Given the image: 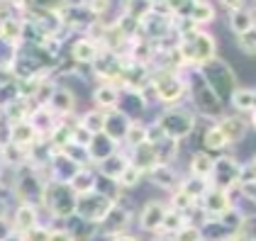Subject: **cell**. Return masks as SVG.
<instances>
[{
  "mask_svg": "<svg viewBox=\"0 0 256 241\" xmlns=\"http://www.w3.org/2000/svg\"><path fill=\"white\" fill-rule=\"evenodd\" d=\"M186 83H188V105L193 107L200 120L217 122L222 115H227V105L212 93V88L208 85L205 76L200 73V68H186L183 71Z\"/></svg>",
  "mask_w": 256,
  "mask_h": 241,
  "instance_id": "obj_1",
  "label": "cell"
},
{
  "mask_svg": "<svg viewBox=\"0 0 256 241\" xmlns=\"http://www.w3.org/2000/svg\"><path fill=\"white\" fill-rule=\"evenodd\" d=\"M178 49H180L186 63L193 68H202L220 56V41L208 29H190V32L180 34Z\"/></svg>",
  "mask_w": 256,
  "mask_h": 241,
  "instance_id": "obj_2",
  "label": "cell"
},
{
  "mask_svg": "<svg viewBox=\"0 0 256 241\" xmlns=\"http://www.w3.org/2000/svg\"><path fill=\"white\" fill-rule=\"evenodd\" d=\"M156 122L161 124L164 134L174 141H186L190 139L198 132V124H200V117L193 112L190 105H180V107H168V110H161L156 115Z\"/></svg>",
  "mask_w": 256,
  "mask_h": 241,
  "instance_id": "obj_3",
  "label": "cell"
},
{
  "mask_svg": "<svg viewBox=\"0 0 256 241\" xmlns=\"http://www.w3.org/2000/svg\"><path fill=\"white\" fill-rule=\"evenodd\" d=\"M152 85L156 93V102L161 110L188 105V83L183 73L176 71H152Z\"/></svg>",
  "mask_w": 256,
  "mask_h": 241,
  "instance_id": "obj_4",
  "label": "cell"
},
{
  "mask_svg": "<svg viewBox=\"0 0 256 241\" xmlns=\"http://www.w3.org/2000/svg\"><path fill=\"white\" fill-rule=\"evenodd\" d=\"M200 73L205 76L208 85L212 88V93H215L217 98L224 102V105H230L234 90L239 88V73H236L234 66H232L230 61H224L222 56H217V59L210 61L208 66H202Z\"/></svg>",
  "mask_w": 256,
  "mask_h": 241,
  "instance_id": "obj_5",
  "label": "cell"
},
{
  "mask_svg": "<svg viewBox=\"0 0 256 241\" xmlns=\"http://www.w3.org/2000/svg\"><path fill=\"white\" fill-rule=\"evenodd\" d=\"M137 222V207L132 205V193H124L115 205L112 210L108 212V217L98 224V237L100 239H112L118 234H124L134 227Z\"/></svg>",
  "mask_w": 256,
  "mask_h": 241,
  "instance_id": "obj_6",
  "label": "cell"
},
{
  "mask_svg": "<svg viewBox=\"0 0 256 241\" xmlns=\"http://www.w3.org/2000/svg\"><path fill=\"white\" fill-rule=\"evenodd\" d=\"M46 176L32 168V166H24L15 173V185H12V193H15V202H27V205H34L42 207L44 205V190H46Z\"/></svg>",
  "mask_w": 256,
  "mask_h": 241,
  "instance_id": "obj_7",
  "label": "cell"
},
{
  "mask_svg": "<svg viewBox=\"0 0 256 241\" xmlns=\"http://www.w3.org/2000/svg\"><path fill=\"white\" fill-rule=\"evenodd\" d=\"M166 212H168V205L164 198H152L146 200L142 207H137V227L139 234H146V237H156L164 229V220H166Z\"/></svg>",
  "mask_w": 256,
  "mask_h": 241,
  "instance_id": "obj_8",
  "label": "cell"
},
{
  "mask_svg": "<svg viewBox=\"0 0 256 241\" xmlns=\"http://www.w3.org/2000/svg\"><path fill=\"white\" fill-rule=\"evenodd\" d=\"M115 200L105 198L102 193H88V195H80L78 205H76V217L93 227H98L100 222L108 217V212L112 210Z\"/></svg>",
  "mask_w": 256,
  "mask_h": 241,
  "instance_id": "obj_9",
  "label": "cell"
},
{
  "mask_svg": "<svg viewBox=\"0 0 256 241\" xmlns=\"http://www.w3.org/2000/svg\"><path fill=\"white\" fill-rule=\"evenodd\" d=\"M102 54H105V46L100 41L86 37V34H76L74 39L66 41V56L76 61L78 66H86V68H90Z\"/></svg>",
  "mask_w": 256,
  "mask_h": 241,
  "instance_id": "obj_10",
  "label": "cell"
},
{
  "mask_svg": "<svg viewBox=\"0 0 256 241\" xmlns=\"http://www.w3.org/2000/svg\"><path fill=\"white\" fill-rule=\"evenodd\" d=\"M239 163L242 161H236V156L232 154H220L215 156V171H212V188H222V190H230V188H234L239 185Z\"/></svg>",
  "mask_w": 256,
  "mask_h": 241,
  "instance_id": "obj_11",
  "label": "cell"
},
{
  "mask_svg": "<svg viewBox=\"0 0 256 241\" xmlns=\"http://www.w3.org/2000/svg\"><path fill=\"white\" fill-rule=\"evenodd\" d=\"M10 222H12V229L15 234H27L32 232L34 227L42 224V207L34 205H27V202H15L10 207Z\"/></svg>",
  "mask_w": 256,
  "mask_h": 241,
  "instance_id": "obj_12",
  "label": "cell"
},
{
  "mask_svg": "<svg viewBox=\"0 0 256 241\" xmlns=\"http://www.w3.org/2000/svg\"><path fill=\"white\" fill-rule=\"evenodd\" d=\"M183 176L186 173H180V168L178 166H168V163H158L156 168L146 176V183L149 185H154L156 190L161 193H166V195H171V193H176L180 181H183Z\"/></svg>",
  "mask_w": 256,
  "mask_h": 241,
  "instance_id": "obj_13",
  "label": "cell"
},
{
  "mask_svg": "<svg viewBox=\"0 0 256 241\" xmlns=\"http://www.w3.org/2000/svg\"><path fill=\"white\" fill-rule=\"evenodd\" d=\"M198 207L202 210V215H205L208 220H220L224 212L232 210V200H230V193H227V190L210 188V190L202 195V200L198 202Z\"/></svg>",
  "mask_w": 256,
  "mask_h": 241,
  "instance_id": "obj_14",
  "label": "cell"
},
{
  "mask_svg": "<svg viewBox=\"0 0 256 241\" xmlns=\"http://www.w3.org/2000/svg\"><path fill=\"white\" fill-rule=\"evenodd\" d=\"M217 127L222 129V134L227 137L230 141V146H236V144H242V141L249 137V117H244V115H222L220 120L215 122Z\"/></svg>",
  "mask_w": 256,
  "mask_h": 241,
  "instance_id": "obj_15",
  "label": "cell"
},
{
  "mask_svg": "<svg viewBox=\"0 0 256 241\" xmlns=\"http://www.w3.org/2000/svg\"><path fill=\"white\" fill-rule=\"evenodd\" d=\"M49 110L52 112H56L61 120L64 117H76L80 110H78V95H76V90L71 88V85H61L56 88V93H54V98L49 102Z\"/></svg>",
  "mask_w": 256,
  "mask_h": 241,
  "instance_id": "obj_16",
  "label": "cell"
},
{
  "mask_svg": "<svg viewBox=\"0 0 256 241\" xmlns=\"http://www.w3.org/2000/svg\"><path fill=\"white\" fill-rule=\"evenodd\" d=\"M120 95H122V90H120L118 85H110V83H96L93 88H90V105L93 107H98L102 112H110V110H118L120 105Z\"/></svg>",
  "mask_w": 256,
  "mask_h": 241,
  "instance_id": "obj_17",
  "label": "cell"
},
{
  "mask_svg": "<svg viewBox=\"0 0 256 241\" xmlns=\"http://www.w3.org/2000/svg\"><path fill=\"white\" fill-rule=\"evenodd\" d=\"M118 110L124 112L130 120H152V117H146V112L152 110L149 102L144 100L142 93H134V90H122Z\"/></svg>",
  "mask_w": 256,
  "mask_h": 241,
  "instance_id": "obj_18",
  "label": "cell"
},
{
  "mask_svg": "<svg viewBox=\"0 0 256 241\" xmlns=\"http://www.w3.org/2000/svg\"><path fill=\"white\" fill-rule=\"evenodd\" d=\"M80 171V166H76L74 161L68 159L66 154H56L54 161L49 163V168L44 171V176H46V181H54V183H68L76 173Z\"/></svg>",
  "mask_w": 256,
  "mask_h": 241,
  "instance_id": "obj_19",
  "label": "cell"
},
{
  "mask_svg": "<svg viewBox=\"0 0 256 241\" xmlns=\"http://www.w3.org/2000/svg\"><path fill=\"white\" fill-rule=\"evenodd\" d=\"M132 122L134 120H130L124 112L110 110L108 117H105V132H102V134H108L118 146H122V144H124V137H127V132H130V127H132Z\"/></svg>",
  "mask_w": 256,
  "mask_h": 241,
  "instance_id": "obj_20",
  "label": "cell"
},
{
  "mask_svg": "<svg viewBox=\"0 0 256 241\" xmlns=\"http://www.w3.org/2000/svg\"><path fill=\"white\" fill-rule=\"evenodd\" d=\"M200 144H202L200 149L208 151V154H212V156H220V154H224V151L230 149V141H227V137L222 134V129L217 127L215 122H210V124L202 129Z\"/></svg>",
  "mask_w": 256,
  "mask_h": 241,
  "instance_id": "obj_21",
  "label": "cell"
},
{
  "mask_svg": "<svg viewBox=\"0 0 256 241\" xmlns=\"http://www.w3.org/2000/svg\"><path fill=\"white\" fill-rule=\"evenodd\" d=\"M127 154H130V163L137 166L144 176H149L158 163H161V161H158L156 146H152V144H142V146L132 149V151H127Z\"/></svg>",
  "mask_w": 256,
  "mask_h": 241,
  "instance_id": "obj_22",
  "label": "cell"
},
{
  "mask_svg": "<svg viewBox=\"0 0 256 241\" xmlns=\"http://www.w3.org/2000/svg\"><path fill=\"white\" fill-rule=\"evenodd\" d=\"M212 171H215V156H212V154H208V151H202V149L190 151V156H188V171H186V173L210 181V178H212Z\"/></svg>",
  "mask_w": 256,
  "mask_h": 241,
  "instance_id": "obj_23",
  "label": "cell"
},
{
  "mask_svg": "<svg viewBox=\"0 0 256 241\" xmlns=\"http://www.w3.org/2000/svg\"><path fill=\"white\" fill-rule=\"evenodd\" d=\"M30 122H32V127L37 129V134H40L42 139H49L54 134V129L61 124V117L56 112H52L49 107H34Z\"/></svg>",
  "mask_w": 256,
  "mask_h": 241,
  "instance_id": "obj_24",
  "label": "cell"
},
{
  "mask_svg": "<svg viewBox=\"0 0 256 241\" xmlns=\"http://www.w3.org/2000/svg\"><path fill=\"white\" fill-rule=\"evenodd\" d=\"M130 166V154L124 151V149H120L115 151L112 156H108L105 161H100L98 166H96V171H98L102 178H110V181H118L120 176L124 173V168Z\"/></svg>",
  "mask_w": 256,
  "mask_h": 241,
  "instance_id": "obj_25",
  "label": "cell"
},
{
  "mask_svg": "<svg viewBox=\"0 0 256 241\" xmlns=\"http://www.w3.org/2000/svg\"><path fill=\"white\" fill-rule=\"evenodd\" d=\"M215 20H217L215 2H210V0H193L190 2V17H188V22H193L198 29H208Z\"/></svg>",
  "mask_w": 256,
  "mask_h": 241,
  "instance_id": "obj_26",
  "label": "cell"
},
{
  "mask_svg": "<svg viewBox=\"0 0 256 241\" xmlns=\"http://www.w3.org/2000/svg\"><path fill=\"white\" fill-rule=\"evenodd\" d=\"M68 188L76 193V195H88V193H96L98 188V171L96 166H88V168H80L78 173L68 181Z\"/></svg>",
  "mask_w": 256,
  "mask_h": 241,
  "instance_id": "obj_27",
  "label": "cell"
},
{
  "mask_svg": "<svg viewBox=\"0 0 256 241\" xmlns=\"http://www.w3.org/2000/svg\"><path fill=\"white\" fill-rule=\"evenodd\" d=\"M42 137L37 134V129L32 127V122L24 120V122H18V124H10V141L12 144H18V146H22V149H32L37 141H40Z\"/></svg>",
  "mask_w": 256,
  "mask_h": 241,
  "instance_id": "obj_28",
  "label": "cell"
},
{
  "mask_svg": "<svg viewBox=\"0 0 256 241\" xmlns=\"http://www.w3.org/2000/svg\"><path fill=\"white\" fill-rule=\"evenodd\" d=\"M34 107H37V105L32 100H27V98H15L0 115H2V120L8 122V124H18V122L30 120L32 112H34Z\"/></svg>",
  "mask_w": 256,
  "mask_h": 241,
  "instance_id": "obj_29",
  "label": "cell"
},
{
  "mask_svg": "<svg viewBox=\"0 0 256 241\" xmlns=\"http://www.w3.org/2000/svg\"><path fill=\"white\" fill-rule=\"evenodd\" d=\"M227 27H230V32H232L234 37H239V34L249 32L252 27H256V17H254V12H252V7H249V2H246L242 10L227 15Z\"/></svg>",
  "mask_w": 256,
  "mask_h": 241,
  "instance_id": "obj_30",
  "label": "cell"
},
{
  "mask_svg": "<svg viewBox=\"0 0 256 241\" xmlns=\"http://www.w3.org/2000/svg\"><path fill=\"white\" fill-rule=\"evenodd\" d=\"M105 117H108V112H102L98 107L88 105L86 110L78 112V127L88 129L90 134H102V132H105Z\"/></svg>",
  "mask_w": 256,
  "mask_h": 241,
  "instance_id": "obj_31",
  "label": "cell"
},
{
  "mask_svg": "<svg viewBox=\"0 0 256 241\" xmlns=\"http://www.w3.org/2000/svg\"><path fill=\"white\" fill-rule=\"evenodd\" d=\"M120 149H122V146H118V144L110 139L108 134H96L93 141H90V146H88L90 159H93V166H98L100 161H105L108 156H112V154L120 151Z\"/></svg>",
  "mask_w": 256,
  "mask_h": 241,
  "instance_id": "obj_32",
  "label": "cell"
},
{
  "mask_svg": "<svg viewBox=\"0 0 256 241\" xmlns=\"http://www.w3.org/2000/svg\"><path fill=\"white\" fill-rule=\"evenodd\" d=\"M210 188H212V183L210 181L198 178V176H190V173H186V176H183V181H180V185H178V190H180V193H186L193 202L202 200V195H205Z\"/></svg>",
  "mask_w": 256,
  "mask_h": 241,
  "instance_id": "obj_33",
  "label": "cell"
},
{
  "mask_svg": "<svg viewBox=\"0 0 256 241\" xmlns=\"http://www.w3.org/2000/svg\"><path fill=\"white\" fill-rule=\"evenodd\" d=\"M0 161H2V166L5 168H10V171H20L27 166V149H22L18 144H8V146H2L0 149Z\"/></svg>",
  "mask_w": 256,
  "mask_h": 241,
  "instance_id": "obj_34",
  "label": "cell"
},
{
  "mask_svg": "<svg viewBox=\"0 0 256 241\" xmlns=\"http://www.w3.org/2000/svg\"><path fill=\"white\" fill-rule=\"evenodd\" d=\"M24 22L27 20H18V17H5L0 20V37L8 41H15L22 46V39H24Z\"/></svg>",
  "mask_w": 256,
  "mask_h": 241,
  "instance_id": "obj_35",
  "label": "cell"
},
{
  "mask_svg": "<svg viewBox=\"0 0 256 241\" xmlns=\"http://www.w3.org/2000/svg\"><path fill=\"white\" fill-rule=\"evenodd\" d=\"M156 151H158V161H161V163L178 166V161H180V151H183V144L166 137L161 144H156Z\"/></svg>",
  "mask_w": 256,
  "mask_h": 241,
  "instance_id": "obj_36",
  "label": "cell"
},
{
  "mask_svg": "<svg viewBox=\"0 0 256 241\" xmlns=\"http://www.w3.org/2000/svg\"><path fill=\"white\" fill-rule=\"evenodd\" d=\"M200 234H202V241H230L232 239V232L220 220H208L200 227Z\"/></svg>",
  "mask_w": 256,
  "mask_h": 241,
  "instance_id": "obj_37",
  "label": "cell"
},
{
  "mask_svg": "<svg viewBox=\"0 0 256 241\" xmlns=\"http://www.w3.org/2000/svg\"><path fill=\"white\" fill-rule=\"evenodd\" d=\"M146 122L149 120L132 122V127H130V132H127V137H124V144H122L124 151H132V149H137L142 144H146Z\"/></svg>",
  "mask_w": 256,
  "mask_h": 241,
  "instance_id": "obj_38",
  "label": "cell"
},
{
  "mask_svg": "<svg viewBox=\"0 0 256 241\" xmlns=\"http://www.w3.org/2000/svg\"><path fill=\"white\" fill-rule=\"evenodd\" d=\"M142 183H146V176L139 171L137 166H132V163L124 168V173H122V176L118 178V185L122 188V190H124V193H132V190H137Z\"/></svg>",
  "mask_w": 256,
  "mask_h": 241,
  "instance_id": "obj_39",
  "label": "cell"
},
{
  "mask_svg": "<svg viewBox=\"0 0 256 241\" xmlns=\"http://www.w3.org/2000/svg\"><path fill=\"white\" fill-rule=\"evenodd\" d=\"M186 224H188V217H186L183 212H178V210H171V207H168L161 234H166V237H176V234L183 229V227H186Z\"/></svg>",
  "mask_w": 256,
  "mask_h": 241,
  "instance_id": "obj_40",
  "label": "cell"
},
{
  "mask_svg": "<svg viewBox=\"0 0 256 241\" xmlns=\"http://www.w3.org/2000/svg\"><path fill=\"white\" fill-rule=\"evenodd\" d=\"M234 46L239 54H244L246 59H256V27H252L249 32L234 37Z\"/></svg>",
  "mask_w": 256,
  "mask_h": 241,
  "instance_id": "obj_41",
  "label": "cell"
},
{
  "mask_svg": "<svg viewBox=\"0 0 256 241\" xmlns=\"http://www.w3.org/2000/svg\"><path fill=\"white\" fill-rule=\"evenodd\" d=\"M61 154H66L68 159L74 161L76 166H80V168H88V166H93V159H90V151L86 149V146H80V144H76V141H71Z\"/></svg>",
  "mask_w": 256,
  "mask_h": 241,
  "instance_id": "obj_42",
  "label": "cell"
},
{
  "mask_svg": "<svg viewBox=\"0 0 256 241\" xmlns=\"http://www.w3.org/2000/svg\"><path fill=\"white\" fill-rule=\"evenodd\" d=\"M166 139V134H164V129H161V124L156 122V115L152 117V120L146 122V144H152V146H156L161 141Z\"/></svg>",
  "mask_w": 256,
  "mask_h": 241,
  "instance_id": "obj_43",
  "label": "cell"
},
{
  "mask_svg": "<svg viewBox=\"0 0 256 241\" xmlns=\"http://www.w3.org/2000/svg\"><path fill=\"white\" fill-rule=\"evenodd\" d=\"M239 185H249V183H256V163L252 159L242 161L239 163Z\"/></svg>",
  "mask_w": 256,
  "mask_h": 241,
  "instance_id": "obj_44",
  "label": "cell"
},
{
  "mask_svg": "<svg viewBox=\"0 0 256 241\" xmlns=\"http://www.w3.org/2000/svg\"><path fill=\"white\" fill-rule=\"evenodd\" d=\"M49 237H52V227L40 224V227H34L32 232L22 234V241H49Z\"/></svg>",
  "mask_w": 256,
  "mask_h": 241,
  "instance_id": "obj_45",
  "label": "cell"
},
{
  "mask_svg": "<svg viewBox=\"0 0 256 241\" xmlns=\"http://www.w3.org/2000/svg\"><path fill=\"white\" fill-rule=\"evenodd\" d=\"M174 239L176 241H202V234H200V227H196V224H186Z\"/></svg>",
  "mask_w": 256,
  "mask_h": 241,
  "instance_id": "obj_46",
  "label": "cell"
},
{
  "mask_svg": "<svg viewBox=\"0 0 256 241\" xmlns=\"http://www.w3.org/2000/svg\"><path fill=\"white\" fill-rule=\"evenodd\" d=\"M15 237V229H12V222H10V212L0 217V241H10Z\"/></svg>",
  "mask_w": 256,
  "mask_h": 241,
  "instance_id": "obj_47",
  "label": "cell"
},
{
  "mask_svg": "<svg viewBox=\"0 0 256 241\" xmlns=\"http://www.w3.org/2000/svg\"><path fill=\"white\" fill-rule=\"evenodd\" d=\"M93 137H96V134H90L88 129H83V127L76 124V129H74V141H76V144H80V146H86V149H88V146H90V141H93Z\"/></svg>",
  "mask_w": 256,
  "mask_h": 241,
  "instance_id": "obj_48",
  "label": "cell"
},
{
  "mask_svg": "<svg viewBox=\"0 0 256 241\" xmlns=\"http://www.w3.org/2000/svg\"><path fill=\"white\" fill-rule=\"evenodd\" d=\"M49 241H78L66 227H54L52 229V237H49Z\"/></svg>",
  "mask_w": 256,
  "mask_h": 241,
  "instance_id": "obj_49",
  "label": "cell"
},
{
  "mask_svg": "<svg viewBox=\"0 0 256 241\" xmlns=\"http://www.w3.org/2000/svg\"><path fill=\"white\" fill-rule=\"evenodd\" d=\"M108 241H144L142 239V234H137V232H124V234H118V237H112V239Z\"/></svg>",
  "mask_w": 256,
  "mask_h": 241,
  "instance_id": "obj_50",
  "label": "cell"
},
{
  "mask_svg": "<svg viewBox=\"0 0 256 241\" xmlns=\"http://www.w3.org/2000/svg\"><path fill=\"white\" fill-rule=\"evenodd\" d=\"M149 241H176L174 237H166V234H156V237H149Z\"/></svg>",
  "mask_w": 256,
  "mask_h": 241,
  "instance_id": "obj_51",
  "label": "cell"
},
{
  "mask_svg": "<svg viewBox=\"0 0 256 241\" xmlns=\"http://www.w3.org/2000/svg\"><path fill=\"white\" fill-rule=\"evenodd\" d=\"M249 124H252V127H254V129H256V110H254V112H252V115H249Z\"/></svg>",
  "mask_w": 256,
  "mask_h": 241,
  "instance_id": "obj_52",
  "label": "cell"
},
{
  "mask_svg": "<svg viewBox=\"0 0 256 241\" xmlns=\"http://www.w3.org/2000/svg\"><path fill=\"white\" fill-rule=\"evenodd\" d=\"M2 176H5V166H2V161H0V183H2Z\"/></svg>",
  "mask_w": 256,
  "mask_h": 241,
  "instance_id": "obj_53",
  "label": "cell"
},
{
  "mask_svg": "<svg viewBox=\"0 0 256 241\" xmlns=\"http://www.w3.org/2000/svg\"><path fill=\"white\" fill-rule=\"evenodd\" d=\"M10 241H22V237H20V234H15V237H12Z\"/></svg>",
  "mask_w": 256,
  "mask_h": 241,
  "instance_id": "obj_54",
  "label": "cell"
},
{
  "mask_svg": "<svg viewBox=\"0 0 256 241\" xmlns=\"http://www.w3.org/2000/svg\"><path fill=\"white\" fill-rule=\"evenodd\" d=\"M252 161H254V163H256V154H254V156H252Z\"/></svg>",
  "mask_w": 256,
  "mask_h": 241,
  "instance_id": "obj_55",
  "label": "cell"
},
{
  "mask_svg": "<svg viewBox=\"0 0 256 241\" xmlns=\"http://www.w3.org/2000/svg\"><path fill=\"white\" fill-rule=\"evenodd\" d=\"M0 122H2V115H0Z\"/></svg>",
  "mask_w": 256,
  "mask_h": 241,
  "instance_id": "obj_56",
  "label": "cell"
},
{
  "mask_svg": "<svg viewBox=\"0 0 256 241\" xmlns=\"http://www.w3.org/2000/svg\"><path fill=\"white\" fill-rule=\"evenodd\" d=\"M230 241H232V239H230Z\"/></svg>",
  "mask_w": 256,
  "mask_h": 241,
  "instance_id": "obj_57",
  "label": "cell"
}]
</instances>
